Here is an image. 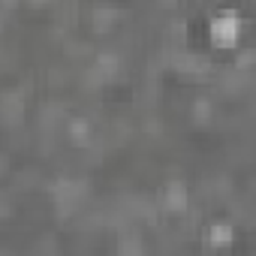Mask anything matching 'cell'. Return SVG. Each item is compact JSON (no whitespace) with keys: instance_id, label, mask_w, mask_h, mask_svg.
Masks as SVG:
<instances>
[{"instance_id":"cell-2","label":"cell","mask_w":256,"mask_h":256,"mask_svg":"<svg viewBox=\"0 0 256 256\" xmlns=\"http://www.w3.org/2000/svg\"><path fill=\"white\" fill-rule=\"evenodd\" d=\"M184 202H187L184 187H181V184H169V190H166V208H169V211H181Z\"/></svg>"},{"instance_id":"cell-1","label":"cell","mask_w":256,"mask_h":256,"mask_svg":"<svg viewBox=\"0 0 256 256\" xmlns=\"http://www.w3.org/2000/svg\"><path fill=\"white\" fill-rule=\"evenodd\" d=\"M211 36H214L217 46H232L235 36H238V18H235V16H220V18H214Z\"/></svg>"}]
</instances>
